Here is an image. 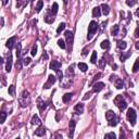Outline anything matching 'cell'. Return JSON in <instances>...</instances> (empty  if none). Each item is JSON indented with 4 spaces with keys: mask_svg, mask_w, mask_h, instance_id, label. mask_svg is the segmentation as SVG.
Masks as SVG:
<instances>
[{
    "mask_svg": "<svg viewBox=\"0 0 139 139\" xmlns=\"http://www.w3.org/2000/svg\"><path fill=\"white\" fill-rule=\"evenodd\" d=\"M89 96H90V92H88V94H86V95H85V97L83 98V100H87V99H89Z\"/></svg>",
    "mask_w": 139,
    "mask_h": 139,
    "instance_id": "obj_45",
    "label": "cell"
},
{
    "mask_svg": "<svg viewBox=\"0 0 139 139\" xmlns=\"http://www.w3.org/2000/svg\"><path fill=\"white\" fill-rule=\"evenodd\" d=\"M136 0H126V4H127L128 7H133L136 4Z\"/></svg>",
    "mask_w": 139,
    "mask_h": 139,
    "instance_id": "obj_37",
    "label": "cell"
},
{
    "mask_svg": "<svg viewBox=\"0 0 139 139\" xmlns=\"http://www.w3.org/2000/svg\"><path fill=\"white\" fill-rule=\"evenodd\" d=\"M137 138H138V139H139V133H138V134H137Z\"/></svg>",
    "mask_w": 139,
    "mask_h": 139,
    "instance_id": "obj_52",
    "label": "cell"
},
{
    "mask_svg": "<svg viewBox=\"0 0 139 139\" xmlns=\"http://www.w3.org/2000/svg\"><path fill=\"white\" fill-rule=\"evenodd\" d=\"M6 119H7V113L6 112H1V113H0V123L3 124L4 121H6Z\"/></svg>",
    "mask_w": 139,
    "mask_h": 139,
    "instance_id": "obj_35",
    "label": "cell"
},
{
    "mask_svg": "<svg viewBox=\"0 0 139 139\" xmlns=\"http://www.w3.org/2000/svg\"><path fill=\"white\" fill-rule=\"evenodd\" d=\"M64 1V4H68V0H63Z\"/></svg>",
    "mask_w": 139,
    "mask_h": 139,
    "instance_id": "obj_51",
    "label": "cell"
},
{
    "mask_svg": "<svg viewBox=\"0 0 139 139\" xmlns=\"http://www.w3.org/2000/svg\"><path fill=\"white\" fill-rule=\"evenodd\" d=\"M31 61H32L31 58H25V59L23 60V64L24 65H28L29 63H31Z\"/></svg>",
    "mask_w": 139,
    "mask_h": 139,
    "instance_id": "obj_41",
    "label": "cell"
},
{
    "mask_svg": "<svg viewBox=\"0 0 139 139\" xmlns=\"http://www.w3.org/2000/svg\"><path fill=\"white\" fill-rule=\"evenodd\" d=\"M21 50H22V45L21 44H17V46H16V57H17V59H20L21 58Z\"/></svg>",
    "mask_w": 139,
    "mask_h": 139,
    "instance_id": "obj_32",
    "label": "cell"
},
{
    "mask_svg": "<svg viewBox=\"0 0 139 139\" xmlns=\"http://www.w3.org/2000/svg\"><path fill=\"white\" fill-rule=\"evenodd\" d=\"M116 78H117V77L115 76V75H111V76H110V80H111V82H113V80H115Z\"/></svg>",
    "mask_w": 139,
    "mask_h": 139,
    "instance_id": "obj_44",
    "label": "cell"
},
{
    "mask_svg": "<svg viewBox=\"0 0 139 139\" xmlns=\"http://www.w3.org/2000/svg\"><path fill=\"white\" fill-rule=\"evenodd\" d=\"M104 138H112V139H114V138H116V135L114 133H109V134H105L104 135Z\"/></svg>",
    "mask_w": 139,
    "mask_h": 139,
    "instance_id": "obj_38",
    "label": "cell"
},
{
    "mask_svg": "<svg viewBox=\"0 0 139 139\" xmlns=\"http://www.w3.org/2000/svg\"><path fill=\"white\" fill-rule=\"evenodd\" d=\"M64 29H65V23H61V24H59V26H58L57 33L58 34H61Z\"/></svg>",
    "mask_w": 139,
    "mask_h": 139,
    "instance_id": "obj_30",
    "label": "cell"
},
{
    "mask_svg": "<svg viewBox=\"0 0 139 139\" xmlns=\"http://www.w3.org/2000/svg\"><path fill=\"white\" fill-rule=\"evenodd\" d=\"M117 123H119V117H117L116 115L114 117H112L111 119H109V125H110V126H113L114 127V126L117 125Z\"/></svg>",
    "mask_w": 139,
    "mask_h": 139,
    "instance_id": "obj_18",
    "label": "cell"
},
{
    "mask_svg": "<svg viewBox=\"0 0 139 139\" xmlns=\"http://www.w3.org/2000/svg\"><path fill=\"white\" fill-rule=\"evenodd\" d=\"M126 117H127L128 122L131 123V126H135V125H136L137 113H136V111L134 110L133 108H131V109H128V110H127V113H126Z\"/></svg>",
    "mask_w": 139,
    "mask_h": 139,
    "instance_id": "obj_3",
    "label": "cell"
},
{
    "mask_svg": "<svg viewBox=\"0 0 139 139\" xmlns=\"http://www.w3.org/2000/svg\"><path fill=\"white\" fill-rule=\"evenodd\" d=\"M98 31V23L96 21H91L88 26V33H87V40H91V38L94 37V35Z\"/></svg>",
    "mask_w": 139,
    "mask_h": 139,
    "instance_id": "obj_1",
    "label": "cell"
},
{
    "mask_svg": "<svg viewBox=\"0 0 139 139\" xmlns=\"http://www.w3.org/2000/svg\"><path fill=\"white\" fill-rule=\"evenodd\" d=\"M72 96H73V94H72V92H70V94H65L64 96L62 97L63 102H68V101L72 99Z\"/></svg>",
    "mask_w": 139,
    "mask_h": 139,
    "instance_id": "obj_26",
    "label": "cell"
},
{
    "mask_svg": "<svg viewBox=\"0 0 139 139\" xmlns=\"http://www.w3.org/2000/svg\"><path fill=\"white\" fill-rule=\"evenodd\" d=\"M104 88V83L102 82H99V83H96L94 86H92V91L94 92H99L101 91Z\"/></svg>",
    "mask_w": 139,
    "mask_h": 139,
    "instance_id": "obj_8",
    "label": "cell"
},
{
    "mask_svg": "<svg viewBox=\"0 0 139 139\" xmlns=\"http://www.w3.org/2000/svg\"><path fill=\"white\" fill-rule=\"evenodd\" d=\"M78 68H79L82 72H86L88 70V66H87V64L80 62V63H78Z\"/></svg>",
    "mask_w": 139,
    "mask_h": 139,
    "instance_id": "obj_31",
    "label": "cell"
},
{
    "mask_svg": "<svg viewBox=\"0 0 139 139\" xmlns=\"http://www.w3.org/2000/svg\"><path fill=\"white\" fill-rule=\"evenodd\" d=\"M8 2H9V0H2V4H3V6H6Z\"/></svg>",
    "mask_w": 139,
    "mask_h": 139,
    "instance_id": "obj_47",
    "label": "cell"
},
{
    "mask_svg": "<svg viewBox=\"0 0 139 139\" xmlns=\"http://www.w3.org/2000/svg\"><path fill=\"white\" fill-rule=\"evenodd\" d=\"M8 92H9V95H10V96L14 97L15 96V86L14 85H10V86H9Z\"/></svg>",
    "mask_w": 139,
    "mask_h": 139,
    "instance_id": "obj_25",
    "label": "cell"
},
{
    "mask_svg": "<svg viewBox=\"0 0 139 139\" xmlns=\"http://www.w3.org/2000/svg\"><path fill=\"white\" fill-rule=\"evenodd\" d=\"M43 7H44V1H43V0H39V1L37 2V4H36V12H40V11H41Z\"/></svg>",
    "mask_w": 139,
    "mask_h": 139,
    "instance_id": "obj_29",
    "label": "cell"
},
{
    "mask_svg": "<svg viewBox=\"0 0 139 139\" xmlns=\"http://www.w3.org/2000/svg\"><path fill=\"white\" fill-rule=\"evenodd\" d=\"M65 38L66 41H68V46H70V49H72V46H73V40H74V35L71 31H66L65 32Z\"/></svg>",
    "mask_w": 139,
    "mask_h": 139,
    "instance_id": "obj_6",
    "label": "cell"
},
{
    "mask_svg": "<svg viewBox=\"0 0 139 139\" xmlns=\"http://www.w3.org/2000/svg\"><path fill=\"white\" fill-rule=\"evenodd\" d=\"M11 68H12V54L9 53L8 60H7V64H6V71L11 72Z\"/></svg>",
    "mask_w": 139,
    "mask_h": 139,
    "instance_id": "obj_11",
    "label": "cell"
},
{
    "mask_svg": "<svg viewBox=\"0 0 139 139\" xmlns=\"http://www.w3.org/2000/svg\"><path fill=\"white\" fill-rule=\"evenodd\" d=\"M4 25V19L3 17H1V26Z\"/></svg>",
    "mask_w": 139,
    "mask_h": 139,
    "instance_id": "obj_48",
    "label": "cell"
},
{
    "mask_svg": "<svg viewBox=\"0 0 139 139\" xmlns=\"http://www.w3.org/2000/svg\"><path fill=\"white\" fill-rule=\"evenodd\" d=\"M49 68H50V70H53V71L58 72L60 70V68H61V63L59 61H51L50 64H49Z\"/></svg>",
    "mask_w": 139,
    "mask_h": 139,
    "instance_id": "obj_9",
    "label": "cell"
},
{
    "mask_svg": "<svg viewBox=\"0 0 139 139\" xmlns=\"http://www.w3.org/2000/svg\"><path fill=\"white\" fill-rule=\"evenodd\" d=\"M17 1H21V0H17Z\"/></svg>",
    "mask_w": 139,
    "mask_h": 139,
    "instance_id": "obj_53",
    "label": "cell"
},
{
    "mask_svg": "<svg viewBox=\"0 0 139 139\" xmlns=\"http://www.w3.org/2000/svg\"><path fill=\"white\" fill-rule=\"evenodd\" d=\"M115 87H116V89H122L124 87V83H123V80L121 78H116L115 79Z\"/></svg>",
    "mask_w": 139,
    "mask_h": 139,
    "instance_id": "obj_20",
    "label": "cell"
},
{
    "mask_svg": "<svg viewBox=\"0 0 139 139\" xmlns=\"http://www.w3.org/2000/svg\"><path fill=\"white\" fill-rule=\"evenodd\" d=\"M16 70H21V68H22V60H21V58L20 59H17V61H16Z\"/></svg>",
    "mask_w": 139,
    "mask_h": 139,
    "instance_id": "obj_39",
    "label": "cell"
},
{
    "mask_svg": "<svg viewBox=\"0 0 139 139\" xmlns=\"http://www.w3.org/2000/svg\"><path fill=\"white\" fill-rule=\"evenodd\" d=\"M45 21L47 23H53V21H54V17H53V15H46V17H45Z\"/></svg>",
    "mask_w": 139,
    "mask_h": 139,
    "instance_id": "obj_36",
    "label": "cell"
},
{
    "mask_svg": "<svg viewBox=\"0 0 139 139\" xmlns=\"http://www.w3.org/2000/svg\"><path fill=\"white\" fill-rule=\"evenodd\" d=\"M101 12H102L103 15H108L109 13H110V7H109L108 4L103 3L102 6H101Z\"/></svg>",
    "mask_w": 139,
    "mask_h": 139,
    "instance_id": "obj_16",
    "label": "cell"
},
{
    "mask_svg": "<svg viewBox=\"0 0 139 139\" xmlns=\"http://www.w3.org/2000/svg\"><path fill=\"white\" fill-rule=\"evenodd\" d=\"M119 26L117 25H114L113 27H112V29H111V34H112V36H116L117 34H119Z\"/></svg>",
    "mask_w": 139,
    "mask_h": 139,
    "instance_id": "obj_23",
    "label": "cell"
},
{
    "mask_svg": "<svg viewBox=\"0 0 139 139\" xmlns=\"http://www.w3.org/2000/svg\"><path fill=\"white\" fill-rule=\"evenodd\" d=\"M58 46H59L61 49H65L66 48V45H65V43H64V40H63V39H59V40H58Z\"/></svg>",
    "mask_w": 139,
    "mask_h": 139,
    "instance_id": "obj_34",
    "label": "cell"
},
{
    "mask_svg": "<svg viewBox=\"0 0 139 139\" xmlns=\"http://www.w3.org/2000/svg\"><path fill=\"white\" fill-rule=\"evenodd\" d=\"M40 122H41V121H40V119H39L38 115H34V116L32 117V119H31L32 125H39Z\"/></svg>",
    "mask_w": 139,
    "mask_h": 139,
    "instance_id": "obj_19",
    "label": "cell"
},
{
    "mask_svg": "<svg viewBox=\"0 0 139 139\" xmlns=\"http://www.w3.org/2000/svg\"><path fill=\"white\" fill-rule=\"evenodd\" d=\"M45 134H46V128L44 127V126H41V125H40L39 127H38L36 131H35V135H36V136H38V137H43Z\"/></svg>",
    "mask_w": 139,
    "mask_h": 139,
    "instance_id": "obj_12",
    "label": "cell"
},
{
    "mask_svg": "<svg viewBox=\"0 0 139 139\" xmlns=\"http://www.w3.org/2000/svg\"><path fill=\"white\" fill-rule=\"evenodd\" d=\"M33 1H35V0H33Z\"/></svg>",
    "mask_w": 139,
    "mask_h": 139,
    "instance_id": "obj_54",
    "label": "cell"
},
{
    "mask_svg": "<svg viewBox=\"0 0 139 139\" xmlns=\"http://www.w3.org/2000/svg\"><path fill=\"white\" fill-rule=\"evenodd\" d=\"M15 41H16V37H11V38H9V39L7 40V43H6L7 48H9L10 50H11V49L14 47Z\"/></svg>",
    "mask_w": 139,
    "mask_h": 139,
    "instance_id": "obj_10",
    "label": "cell"
},
{
    "mask_svg": "<svg viewBox=\"0 0 139 139\" xmlns=\"http://www.w3.org/2000/svg\"><path fill=\"white\" fill-rule=\"evenodd\" d=\"M101 7H95L94 10H92V15H94V17H100V15H101Z\"/></svg>",
    "mask_w": 139,
    "mask_h": 139,
    "instance_id": "obj_15",
    "label": "cell"
},
{
    "mask_svg": "<svg viewBox=\"0 0 139 139\" xmlns=\"http://www.w3.org/2000/svg\"><path fill=\"white\" fill-rule=\"evenodd\" d=\"M37 107H38L40 112H43V111L46 109V102L43 101L41 98H38V99H37Z\"/></svg>",
    "mask_w": 139,
    "mask_h": 139,
    "instance_id": "obj_13",
    "label": "cell"
},
{
    "mask_svg": "<svg viewBox=\"0 0 139 139\" xmlns=\"http://www.w3.org/2000/svg\"><path fill=\"white\" fill-rule=\"evenodd\" d=\"M31 54L33 57H35L37 54V45H35L34 47H33V49H32V51H31Z\"/></svg>",
    "mask_w": 139,
    "mask_h": 139,
    "instance_id": "obj_40",
    "label": "cell"
},
{
    "mask_svg": "<svg viewBox=\"0 0 139 139\" xmlns=\"http://www.w3.org/2000/svg\"><path fill=\"white\" fill-rule=\"evenodd\" d=\"M57 82V77L54 76V75H52V74H50L48 76V80L45 83V85H44V88L45 89H49L50 87H52V85H53L54 83Z\"/></svg>",
    "mask_w": 139,
    "mask_h": 139,
    "instance_id": "obj_5",
    "label": "cell"
},
{
    "mask_svg": "<svg viewBox=\"0 0 139 139\" xmlns=\"http://www.w3.org/2000/svg\"><path fill=\"white\" fill-rule=\"evenodd\" d=\"M115 116V113H114V111H112V110H109L107 113H105V119H111L112 117H114Z\"/></svg>",
    "mask_w": 139,
    "mask_h": 139,
    "instance_id": "obj_27",
    "label": "cell"
},
{
    "mask_svg": "<svg viewBox=\"0 0 139 139\" xmlns=\"http://www.w3.org/2000/svg\"><path fill=\"white\" fill-rule=\"evenodd\" d=\"M74 110L77 114H82L84 112V104L83 103H77L75 107H74Z\"/></svg>",
    "mask_w": 139,
    "mask_h": 139,
    "instance_id": "obj_14",
    "label": "cell"
},
{
    "mask_svg": "<svg viewBox=\"0 0 139 139\" xmlns=\"http://www.w3.org/2000/svg\"><path fill=\"white\" fill-rule=\"evenodd\" d=\"M131 51L126 52V53H122V54H121V57H119V60H121L122 62H124V61H126V60L131 57Z\"/></svg>",
    "mask_w": 139,
    "mask_h": 139,
    "instance_id": "obj_22",
    "label": "cell"
},
{
    "mask_svg": "<svg viewBox=\"0 0 139 139\" xmlns=\"http://www.w3.org/2000/svg\"><path fill=\"white\" fill-rule=\"evenodd\" d=\"M136 16L139 17V9H137V10H136Z\"/></svg>",
    "mask_w": 139,
    "mask_h": 139,
    "instance_id": "obj_50",
    "label": "cell"
},
{
    "mask_svg": "<svg viewBox=\"0 0 139 139\" xmlns=\"http://www.w3.org/2000/svg\"><path fill=\"white\" fill-rule=\"evenodd\" d=\"M19 101H20V104L22 108H25V107H27V105L29 104V101H31V98H29V92L27 90H24L21 94V97L20 99H19Z\"/></svg>",
    "mask_w": 139,
    "mask_h": 139,
    "instance_id": "obj_2",
    "label": "cell"
},
{
    "mask_svg": "<svg viewBox=\"0 0 139 139\" xmlns=\"http://www.w3.org/2000/svg\"><path fill=\"white\" fill-rule=\"evenodd\" d=\"M58 9H59V4H58L57 2H54L53 4H52V8L51 10H50V13H51V15H56L58 13Z\"/></svg>",
    "mask_w": 139,
    "mask_h": 139,
    "instance_id": "obj_17",
    "label": "cell"
},
{
    "mask_svg": "<svg viewBox=\"0 0 139 139\" xmlns=\"http://www.w3.org/2000/svg\"><path fill=\"white\" fill-rule=\"evenodd\" d=\"M135 47H136V49H138V50H139V41H137V43H136Z\"/></svg>",
    "mask_w": 139,
    "mask_h": 139,
    "instance_id": "obj_49",
    "label": "cell"
},
{
    "mask_svg": "<svg viewBox=\"0 0 139 139\" xmlns=\"http://www.w3.org/2000/svg\"><path fill=\"white\" fill-rule=\"evenodd\" d=\"M75 126H76V122H75L74 119H72L71 122H70V124H68V137H70V138H73Z\"/></svg>",
    "mask_w": 139,
    "mask_h": 139,
    "instance_id": "obj_7",
    "label": "cell"
},
{
    "mask_svg": "<svg viewBox=\"0 0 139 139\" xmlns=\"http://www.w3.org/2000/svg\"><path fill=\"white\" fill-rule=\"evenodd\" d=\"M99 65H100V68H104V66H105V59H104V58H102V59L100 60Z\"/></svg>",
    "mask_w": 139,
    "mask_h": 139,
    "instance_id": "obj_42",
    "label": "cell"
},
{
    "mask_svg": "<svg viewBox=\"0 0 139 139\" xmlns=\"http://www.w3.org/2000/svg\"><path fill=\"white\" fill-rule=\"evenodd\" d=\"M90 62L92 64L97 62V52L96 51H92V54H91V58H90Z\"/></svg>",
    "mask_w": 139,
    "mask_h": 139,
    "instance_id": "obj_33",
    "label": "cell"
},
{
    "mask_svg": "<svg viewBox=\"0 0 139 139\" xmlns=\"http://www.w3.org/2000/svg\"><path fill=\"white\" fill-rule=\"evenodd\" d=\"M139 71V58L135 61V63H134V66H133V72L134 73H137V72Z\"/></svg>",
    "mask_w": 139,
    "mask_h": 139,
    "instance_id": "obj_28",
    "label": "cell"
},
{
    "mask_svg": "<svg viewBox=\"0 0 139 139\" xmlns=\"http://www.w3.org/2000/svg\"><path fill=\"white\" fill-rule=\"evenodd\" d=\"M57 73H58V77H59V79L61 80V79H62V77H63V74H62V72H61V71H60V70H59V71H58Z\"/></svg>",
    "mask_w": 139,
    "mask_h": 139,
    "instance_id": "obj_43",
    "label": "cell"
},
{
    "mask_svg": "<svg viewBox=\"0 0 139 139\" xmlns=\"http://www.w3.org/2000/svg\"><path fill=\"white\" fill-rule=\"evenodd\" d=\"M100 46H101V48L102 49H104V50H108L109 48H110V41H109L108 39H105V40H103L102 43L100 44Z\"/></svg>",
    "mask_w": 139,
    "mask_h": 139,
    "instance_id": "obj_21",
    "label": "cell"
},
{
    "mask_svg": "<svg viewBox=\"0 0 139 139\" xmlns=\"http://www.w3.org/2000/svg\"><path fill=\"white\" fill-rule=\"evenodd\" d=\"M115 103H116V105L119 107V111H124L125 109L127 108V103H126V101L123 100L122 96H117V98L115 99Z\"/></svg>",
    "mask_w": 139,
    "mask_h": 139,
    "instance_id": "obj_4",
    "label": "cell"
},
{
    "mask_svg": "<svg viewBox=\"0 0 139 139\" xmlns=\"http://www.w3.org/2000/svg\"><path fill=\"white\" fill-rule=\"evenodd\" d=\"M135 36L138 37V38H139V27L136 29V32H135Z\"/></svg>",
    "mask_w": 139,
    "mask_h": 139,
    "instance_id": "obj_46",
    "label": "cell"
},
{
    "mask_svg": "<svg viewBox=\"0 0 139 139\" xmlns=\"http://www.w3.org/2000/svg\"><path fill=\"white\" fill-rule=\"evenodd\" d=\"M117 47H119V49L124 50V49L127 47V44H126V41H124V40H119V41H117Z\"/></svg>",
    "mask_w": 139,
    "mask_h": 139,
    "instance_id": "obj_24",
    "label": "cell"
}]
</instances>
